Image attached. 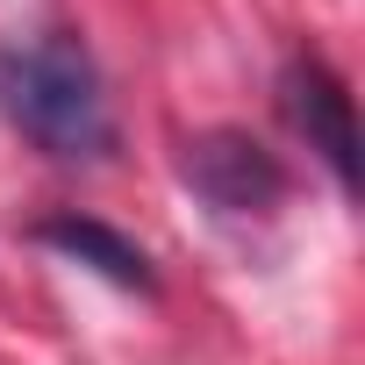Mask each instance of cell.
<instances>
[{"instance_id":"obj_3","label":"cell","mask_w":365,"mask_h":365,"mask_svg":"<svg viewBox=\"0 0 365 365\" xmlns=\"http://www.w3.org/2000/svg\"><path fill=\"white\" fill-rule=\"evenodd\" d=\"M187 187L222 215H265L287 201V165L244 129H208L187 143Z\"/></svg>"},{"instance_id":"obj_1","label":"cell","mask_w":365,"mask_h":365,"mask_svg":"<svg viewBox=\"0 0 365 365\" xmlns=\"http://www.w3.org/2000/svg\"><path fill=\"white\" fill-rule=\"evenodd\" d=\"M0 115L58 165H93L115 150V108L101 65L72 29L0 51Z\"/></svg>"},{"instance_id":"obj_2","label":"cell","mask_w":365,"mask_h":365,"mask_svg":"<svg viewBox=\"0 0 365 365\" xmlns=\"http://www.w3.org/2000/svg\"><path fill=\"white\" fill-rule=\"evenodd\" d=\"M279 108L294 122V136L329 165V179L351 194L358 187V115H351V86L336 79V65L322 51H294L279 72Z\"/></svg>"},{"instance_id":"obj_4","label":"cell","mask_w":365,"mask_h":365,"mask_svg":"<svg viewBox=\"0 0 365 365\" xmlns=\"http://www.w3.org/2000/svg\"><path fill=\"white\" fill-rule=\"evenodd\" d=\"M36 244L65 251V258H72V265H86V272H101L108 287H129V294H150V287H158L150 251H143L136 237H122V230L93 222V215H43V222H36Z\"/></svg>"}]
</instances>
